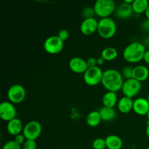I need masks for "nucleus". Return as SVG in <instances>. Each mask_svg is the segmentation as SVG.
<instances>
[{"instance_id":"nucleus-14","label":"nucleus","mask_w":149,"mask_h":149,"mask_svg":"<svg viewBox=\"0 0 149 149\" xmlns=\"http://www.w3.org/2000/svg\"><path fill=\"white\" fill-rule=\"evenodd\" d=\"M133 13L132 4H128L125 1L120 3L115 10V15L119 19L129 18Z\"/></svg>"},{"instance_id":"nucleus-15","label":"nucleus","mask_w":149,"mask_h":149,"mask_svg":"<svg viewBox=\"0 0 149 149\" xmlns=\"http://www.w3.org/2000/svg\"><path fill=\"white\" fill-rule=\"evenodd\" d=\"M149 77V70L146 65H138L132 69V79L139 81H146Z\"/></svg>"},{"instance_id":"nucleus-36","label":"nucleus","mask_w":149,"mask_h":149,"mask_svg":"<svg viewBox=\"0 0 149 149\" xmlns=\"http://www.w3.org/2000/svg\"><path fill=\"white\" fill-rule=\"evenodd\" d=\"M146 134L147 137L149 138V123L148 125H147L146 128Z\"/></svg>"},{"instance_id":"nucleus-40","label":"nucleus","mask_w":149,"mask_h":149,"mask_svg":"<svg viewBox=\"0 0 149 149\" xmlns=\"http://www.w3.org/2000/svg\"><path fill=\"white\" fill-rule=\"evenodd\" d=\"M146 149H149V147H148V148H146Z\"/></svg>"},{"instance_id":"nucleus-17","label":"nucleus","mask_w":149,"mask_h":149,"mask_svg":"<svg viewBox=\"0 0 149 149\" xmlns=\"http://www.w3.org/2000/svg\"><path fill=\"white\" fill-rule=\"evenodd\" d=\"M133 103L134 100L132 98L124 96L118 101V109L122 113H130L131 111H133Z\"/></svg>"},{"instance_id":"nucleus-18","label":"nucleus","mask_w":149,"mask_h":149,"mask_svg":"<svg viewBox=\"0 0 149 149\" xmlns=\"http://www.w3.org/2000/svg\"><path fill=\"white\" fill-rule=\"evenodd\" d=\"M106 148L108 149H121L122 148L123 142L120 137L116 135H110L106 138Z\"/></svg>"},{"instance_id":"nucleus-24","label":"nucleus","mask_w":149,"mask_h":149,"mask_svg":"<svg viewBox=\"0 0 149 149\" xmlns=\"http://www.w3.org/2000/svg\"><path fill=\"white\" fill-rule=\"evenodd\" d=\"M93 148L94 149H105L106 148V139L102 138H96L93 142Z\"/></svg>"},{"instance_id":"nucleus-3","label":"nucleus","mask_w":149,"mask_h":149,"mask_svg":"<svg viewBox=\"0 0 149 149\" xmlns=\"http://www.w3.org/2000/svg\"><path fill=\"white\" fill-rule=\"evenodd\" d=\"M97 33L103 39H111L116 33V24L111 17L101 18L98 21Z\"/></svg>"},{"instance_id":"nucleus-33","label":"nucleus","mask_w":149,"mask_h":149,"mask_svg":"<svg viewBox=\"0 0 149 149\" xmlns=\"http://www.w3.org/2000/svg\"><path fill=\"white\" fill-rule=\"evenodd\" d=\"M143 61H145L147 64H149V50H146V52L143 57Z\"/></svg>"},{"instance_id":"nucleus-5","label":"nucleus","mask_w":149,"mask_h":149,"mask_svg":"<svg viewBox=\"0 0 149 149\" xmlns=\"http://www.w3.org/2000/svg\"><path fill=\"white\" fill-rule=\"evenodd\" d=\"M103 72L99 66L88 68L84 74V81L87 85L96 86L101 83Z\"/></svg>"},{"instance_id":"nucleus-38","label":"nucleus","mask_w":149,"mask_h":149,"mask_svg":"<svg viewBox=\"0 0 149 149\" xmlns=\"http://www.w3.org/2000/svg\"><path fill=\"white\" fill-rule=\"evenodd\" d=\"M147 118H148V121H149V111L148 112V113H147Z\"/></svg>"},{"instance_id":"nucleus-25","label":"nucleus","mask_w":149,"mask_h":149,"mask_svg":"<svg viewBox=\"0 0 149 149\" xmlns=\"http://www.w3.org/2000/svg\"><path fill=\"white\" fill-rule=\"evenodd\" d=\"M95 15V12L94 8L91 7H85V8L83 9V10L81 11V15L84 17V19L94 17Z\"/></svg>"},{"instance_id":"nucleus-26","label":"nucleus","mask_w":149,"mask_h":149,"mask_svg":"<svg viewBox=\"0 0 149 149\" xmlns=\"http://www.w3.org/2000/svg\"><path fill=\"white\" fill-rule=\"evenodd\" d=\"M132 69L133 68H131L130 66H125L122 68V75L123 78H125L126 79H130L132 78Z\"/></svg>"},{"instance_id":"nucleus-20","label":"nucleus","mask_w":149,"mask_h":149,"mask_svg":"<svg viewBox=\"0 0 149 149\" xmlns=\"http://www.w3.org/2000/svg\"><path fill=\"white\" fill-rule=\"evenodd\" d=\"M99 113L101 116L102 120L105 121V122H109V121L113 120L116 116L114 108H109L103 106L99 110Z\"/></svg>"},{"instance_id":"nucleus-19","label":"nucleus","mask_w":149,"mask_h":149,"mask_svg":"<svg viewBox=\"0 0 149 149\" xmlns=\"http://www.w3.org/2000/svg\"><path fill=\"white\" fill-rule=\"evenodd\" d=\"M118 101L119 100L116 93L113 92H107L105 93L102 98V103L105 107L114 108V106L118 103Z\"/></svg>"},{"instance_id":"nucleus-28","label":"nucleus","mask_w":149,"mask_h":149,"mask_svg":"<svg viewBox=\"0 0 149 149\" xmlns=\"http://www.w3.org/2000/svg\"><path fill=\"white\" fill-rule=\"evenodd\" d=\"M23 149H36V141L26 140L23 145Z\"/></svg>"},{"instance_id":"nucleus-31","label":"nucleus","mask_w":149,"mask_h":149,"mask_svg":"<svg viewBox=\"0 0 149 149\" xmlns=\"http://www.w3.org/2000/svg\"><path fill=\"white\" fill-rule=\"evenodd\" d=\"M14 141H15L17 144L21 146L23 145V143H24L25 141H26V138H25L24 135H23V134H19V135L15 136Z\"/></svg>"},{"instance_id":"nucleus-11","label":"nucleus","mask_w":149,"mask_h":149,"mask_svg":"<svg viewBox=\"0 0 149 149\" xmlns=\"http://www.w3.org/2000/svg\"><path fill=\"white\" fill-rule=\"evenodd\" d=\"M98 21L95 17L84 19L80 25V31L86 36H90L97 31Z\"/></svg>"},{"instance_id":"nucleus-4","label":"nucleus","mask_w":149,"mask_h":149,"mask_svg":"<svg viewBox=\"0 0 149 149\" xmlns=\"http://www.w3.org/2000/svg\"><path fill=\"white\" fill-rule=\"evenodd\" d=\"M95 15L101 18L109 17L112 13H115L116 6L113 0H97L93 6Z\"/></svg>"},{"instance_id":"nucleus-13","label":"nucleus","mask_w":149,"mask_h":149,"mask_svg":"<svg viewBox=\"0 0 149 149\" xmlns=\"http://www.w3.org/2000/svg\"><path fill=\"white\" fill-rule=\"evenodd\" d=\"M133 111L140 116L147 115L149 111V102L147 98L138 97L134 100Z\"/></svg>"},{"instance_id":"nucleus-7","label":"nucleus","mask_w":149,"mask_h":149,"mask_svg":"<svg viewBox=\"0 0 149 149\" xmlns=\"http://www.w3.org/2000/svg\"><path fill=\"white\" fill-rule=\"evenodd\" d=\"M26 92L24 87L20 84H13L10 86L7 91V97L9 100L13 104L20 103L24 100Z\"/></svg>"},{"instance_id":"nucleus-10","label":"nucleus","mask_w":149,"mask_h":149,"mask_svg":"<svg viewBox=\"0 0 149 149\" xmlns=\"http://www.w3.org/2000/svg\"><path fill=\"white\" fill-rule=\"evenodd\" d=\"M17 111L13 103L10 101H4L0 104V117L2 120L10 122L15 119Z\"/></svg>"},{"instance_id":"nucleus-27","label":"nucleus","mask_w":149,"mask_h":149,"mask_svg":"<svg viewBox=\"0 0 149 149\" xmlns=\"http://www.w3.org/2000/svg\"><path fill=\"white\" fill-rule=\"evenodd\" d=\"M2 149H21V147H20V145L17 144L13 140V141H7L6 143H4Z\"/></svg>"},{"instance_id":"nucleus-30","label":"nucleus","mask_w":149,"mask_h":149,"mask_svg":"<svg viewBox=\"0 0 149 149\" xmlns=\"http://www.w3.org/2000/svg\"><path fill=\"white\" fill-rule=\"evenodd\" d=\"M86 61H87L88 68H92V67L97 66V58H94V57H90V58H87V60H86Z\"/></svg>"},{"instance_id":"nucleus-34","label":"nucleus","mask_w":149,"mask_h":149,"mask_svg":"<svg viewBox=\"0 0 149 149\" xmlns=\"http://www.w3.org/2000/svg\"><path fill=\"white\" fill-rule=\"evenodd\" d=\"M105 62V60L103 59L102 57H100V58H97V66H100V65H102Z\"/></svg>"},{"instance_id":"nucleus-22","label":"nucleus","mask_w":149,"mask_h":149,"mask_svg":"<svg viewBox=\"0 0 149 149\" xmlns=\"http://www.w3.org/2000/svg\"><path fill=\"white\" fill-rule=\"evenodd\" d=\"M149 6V2L147 0H134L132 4V10L135 13L142 14L146 13Z\"/></svg>"},{"instance_id":"nucleus-37","label":"nucleus","mask_w":149,"mask_h":149,"mask_svg":"<svg viewBox=\"0 0 149 149\" xmlns=\"http://www.w3.org/2000/svg\"><path fill=\"white\" fill-rule=\"evenodd\" d=\"M145 13H146V16L147 19H148V20H149V6H148V8H147L146 11Z\"/></svg>"},{"instance_id":"nucleus-16","label":"nucleus","mask_w":149,"mask_h":149,"mask_svg":"<svg viewBox=\"0 0 149 149\" xmlns=\"http://www.w3.org/2000/svg\"><path fill=\"white\" fill-rule=\"evenodd\" d=\"M23 127H24L23 126L22 122L17 118L7 122V132L10 135H13V136H16L19 134H21L20 132L23 130Z\"/></svg>"},{"instance_id":"nucleus-9","label":"nucleus","mask_w":149,"mask_h":149,"mask_svg":"<svg viewBox=\"0 0 149 149\" xmlns=\"http://www.w3.org/2000/svg\"><path fill=\"white\" fill-rule=\"evenodd\" d=\"M141 87L142 85H141V81L132 78L130 79H126V81H125L122 90L124 95L132 98L140 93Z\"/></svg>"},{"instance_id":"nucleus-32","label":"nucleus","mask_w":149,"mask_h":149,"mask_svg":"<svg viewBox=\"0 0 149 149\" xmlns=\"http://www.w3.org/2000/svg\"><path fill=\"white\" fill-rule=\"evenodd\" d=\"M141 27H142V29L145 31L149 32V20L146 19V20H143V22L142 23V25H141Z\"/></svg>"},{"instance_id":"nucleus-6","label":"nucleus","mask_w":149,"mask_h":149,"mask_svg":"<svg viewBox=\"0 0 149 149\" xmlns=\"http://www.w3.org/2000/svg\"><path fill=\"white\" fill-rule=\"evenodd\" d=\"M64 42L58 36H51L44 42V48L45 51L51 55L60 53L63 49Z\"/></svg>"},{"instance_id":"nucleus-39","label":"nucleus","mask_w":149,"mask_h":149,"mask_svg":"<svg viewBox=\"0 0 149 149\" xmlns=\"http://www.w3.org/2000/svg\"><path fill=\"white\" fill-rule=\"evenodd\" d=\"M147 99H148V102H149V93H148V97H147Z\"/></svg>"},{"instance_id":"nucleus-2","label":"nucleus","mask_w":149,"mask_h":149,"mask_svg":"<svg viewBox=\"0 0 149 149\" xmlns=\"http://www.w3.org/2000/svg\"><path fill=\"white\" fill-rule=\"evenodd\" d=\"M146 49L143 44L134 42L128 45L123 51V58L127 62L135 63L143 60Z\"/></svg>"},{"instance_id":"nucleus-29","label":"nucleus","mask_w":149,"mask_h":149,"mask_svg":"<svg viewBox=\"0 0 149 149\" xmlns=\"http://www.w3.org/2000/svg\"><path fill=\"white\" fill-rule=\"evenodd\" d=\"M57 36H58L61 40L64 42V41L67 40V39H68V37H69V32L67 30H65V29H62V30H61L58 32V34L57 35Z\"/></svg>"},{"instance_id":"nucleus-21","label":"nucleus","mask_w":149,"mask_h":149,"mask_svg":"<svg viewBox=\"0 0 149 149\" xmlns=\"http://www.w3.org/2000/svg\"><path fill=\"white\" fill-rule=\"evenodd\" d=\"M102 121L101 116H100L99 111H93L88 113L87 118H86V122L87 124L90 127H95L97 125H100V122Z\"/></svg>"},{"instance_id":"nucleus-8","label":"nucleus","mask_w":149,"mask_h":149,"mask_svg":"<svg viewBox=\"0 0 149 149\" xmlns=\"http://www.w3.org/2000/svg\"><path fill=\"white\" fill-rule=\"evenodd\" d=\"M42 125L37 121H31L23 127V134L26 140L36 141L42 133Z\"/></svg>"},{"instance_id":"nucleus-1","label":"nucleus","mask_w":149,"mask_h":149,"mask_svg":"<svg viewBox=\"0 0 149 149\" xmlns=\"http://www.w3.org/2000/svg\"><path fill=\"white\" fill-rule=\"evenodd\" d=\"M124 82L122 74L116 69H107L103 72L101 84L108 92L116 93L122 90Z\"/></svg>"},{"instance_id":"nucleus-12","label":"nucleus","mask_w":149,"mask_h":149,"mask_svg":"<svg viewBox=\"0 0 149 149\" xmlns=\"http://www.w3.org/2000/svg\"><path fill=\"white\" fill-rule=\"evenodd\" d=\"M68 65H69L70 69L73 72L77 73V74H84L86 71L88 69L87 61L79 57H74L71 58L70 60Z\"/></svg>"},{"instance_id":"nucleus-23","label":"nucleus","mask_w":149,"mask_h":149,"mask_svg":"<svg viewBox=\"0 0 149 149\" xmlns=\"http://www.w3.org/2000/svg\"><path fill=\"white\" fill-rule=\"evenodd\" d=\"M118 56V52L116 48L113 47H108L103 49L101 56L105 61H111L116 59Z\"/></svg>"},{"instance_id":"nucleus-35","label":"nucleus","mask_w":149,"mask_h":149,"mask_svg":"<svg viewBox=\"0 0 149 149\" xmlns=\"http://www.w3.org/2000/svg\"><path fill=\"white\" fill-rule=\"evenodd\" d=\"M143 44V45L146 47H149V36L144 39Z\"/></svg>"}]
</instances>
